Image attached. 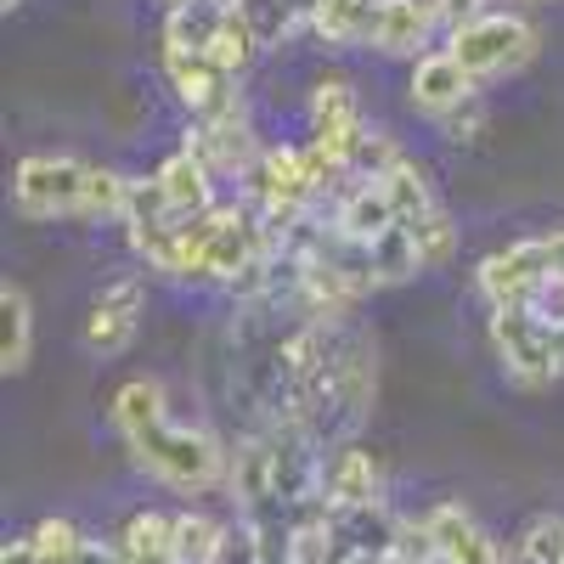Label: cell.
I'll return each mask as SVG.
<instances>
[{"instance_id": "obj_1", "label": "cell", "mask_w": 564, "mask_h": 564, "mask_svg": "<svg viewBox=\"0 0 564 564\" xmlns=\"http://www.w3.org/2000/svg\"><path fill=\"white\" fill-rule=\"evenodd\" d=\"M124 446H130L135 468H148L159 486L186 491V497L215 491V486L231 475L220 441L204 435V430H193V423H170V417H159V423H148V430L124 435Z\"/></svg>"}, {"instance_id": "obj_2", "label": "cell", "mask_w": 564, "mask_h": 564, "mask_svg": "<svg viewBox=\"0 0 564 564\" xmlns=\"http://www.w3.org/2000/svg\"><path fill=\"white\" fill-rule=\"evenodd\" d=\"M475 282L491 300V311H531L542 289L564 282V231H542V238H520V243L486 254Z\"/></svg>"}, {"instance_id": "obj_3", "label": "cell", "mask_w": 564, "mask_h": 564, "mask_svg": "<svg viewBox=\"0 0 564 564\" xmlns=\"http://www.w3.org/2000/svg\"><path fill=\"white\" fill-rule=\"evenodd\" d=\"M536 29L520 18V12H480V18H468L452 29L446 40V52L463 63L468 79H502V74H520L531 57H536Z\"/></svg>"}, {"instance_id": "obj_4", "label": "cell", "mask_w": 564, "mask_h": 564, "mask_svg": "<svg viewBox=\"0 0 564 564\" xmlns=\"http://www.w3.org/2000/svg\"><path fill=\"white\" fill-rule=\"evenodd\" d=\"M85 175L90 164L68 159V153H29L12 170V204L29 220H57V215H79L85 204Z\"/></svg>"}, {"instance_id": "obj_5", "label": "cell", "mask_w": 564, "mask_h": 564, "mask_svg": "<svg viewBox=\"0 0 564 564\" xmlns=\"http://www.w3.org/2000/svg\"><path fill=\"white\" fill-rule=\"evenodd\" d=\"M491 345H497L508 379L520 384V390L558 384V367H553V322H542L536 311H491Z\"/></svg>"}, {"instance_id": "obj_6", "label": "cell", "mask_w": 564, "mask_h": 564, "mask_svg": "<svg viewBox=\"0 0 564 564\" xmlns=\"http://www.w3.org/2000/svg\"><path fill=\"white\" fill-rule=\"evenodd\" d=\"M164 79H170V90H175V102L193 113L198 124H204V119H220V113H231V108H243V102H238V79L220 74L209 57L164 52Z\"/></svg>"}, {"instance_id": "obj_7", "label": "cell", "mask_w": 564, "mask_h": 564, "mask_svg": "<svg viewBox=\"0 0 564 564\" xmlns=\"http://www.w3.org/2000/svg\"><path fill=\"white\" fill-rule=\"evenodd\" d=\"M186 148H193V153L215 170V181H220V175L249 181V175L260 170V159H265V148L254 141V124H249L243 108H231V113H220V119H204Z\"/></svg>"}, {"instance_id": "obj_8", "label": "cell", "mask_w": 564, "mask_h": 564, "mask_svg": "<svg viewBox=\"0 0 564 564\" xmlns=\"http://www.w3.org/2000/svg\"><path fill=\"white\" fill-rule=\"evenodd\" d=\"M423 525H430V536H435L441 564H508L497 536L463 502H435L430 513H423Z\"/></svg>"}, {"instance_id": "obj_9", "label": "cell", "mask_w": 564, "mask_h": 564, "mask_svg": "<svg viewBox=\"0 0 564 564\" xmlns=\"http://www.w3.org/2000/svg\"><path fill=\"white\" fill-rule=\"evenodd\" d=\"M406 102L430 119H452L457 108L475 102V79L463 74V63L452 52H430L412 63V79H406Z\"/></svg>"}, {"instance_id": "obj_10", "label": "cell", "mask_w": 564, "mask_h": 564, "mask_svg": "<svg viewBox=\"0 0 564 564\" xmlns=\"http://www.w3.org/2000/svg\"><path fill=\"white\" fill-rule=\"evenodd\" d=\"M384 502L379 497V463L361 446H334L322 457V508L327 513H356V508H372Z\"/></svg>"}, {"instance_id": "obj_11", "label": "cell", "mask_w": 564, "mask_h": 564, "mask_svg": "<svg viewBox=\"0 0 564 564\" xmlns=\"http://www.w3.org/2000/svg\"><path fill=\"white\" fill-rule=\"evenodd\" d=\"M446 23L441 0H384L379 7V23H372V52L384 57H430L423 45H430V34Z\"/></svg>"}, {"instance_id": "obj_12", "label": "cell", "mask_w": 564, "mask_h": 564, "mask_svg": "<svg viewBox=\"0 0 564 564\" xmlns=\"http://www.w3.org/2000/svg\"><path fill=\"white\" fill-rule=\"evenodd\" d=\"M153 181H159V193H164V204H170V220H181V226L215 209V170H209L193 148L170 153V159L153 170Z\"/></svg>"}, {"instance_id": "obj_13", "label": "cell", "mask_w": 564, "mask_h": 564, "mask_svg": "<svg viewBox=\"0 0 564 564\" xmlns=\"http://www.w3.org/2000/svg\"><path fill=\"white\" fill-rule=\"evenodd\" d=\"M390 226H401V220H395V204L384 193V181H356L334 209V231L350 238V243H379Z\"/></svg>"}, {"instance_id": "obj_14", "label": "cell", "mask_w": 564, "mask_h": 564, "mask_svg": "<svg viewBox=\"0 0 564 564\" xmlns=\"http://www.w3.org/2000/svg\"><path fill=\"white\" fill-rule=\"evenodd\" d=\"M282 564H339L345 558V536H339V520L327 513L322 502L294 513L289 525H282Z\"/></svg>"}, {"instance_id": "obj_15", "label": "cell", "mask_w": 564, "mask_h": 564, "mask_svg": "<svg viewBox=\"0 0 564 564\" xmlns=\"http://www.w3.org/2000/svg\"><path fill=\"white\" fill-rule=\"evenodd\" d=\"M113 542H119V564H181L175 513H159V508H135Z\"/></svg>"}, {"instance_id": "obj_16", "label": "cell", "mask_w": 564, "mask_h": 564, "mask_svg": "<svg viewBox=\"0 0 564 564\" xmlns=\"http://www.w3.org/2000/svg\"><path fill=\"white\" fill-rule=\"evenodd\" d=\"M384 0H311V29L327 45H372V23H379Z\"/></svg>"}, {"instance_id": "obj_17", "label": "cell", "mask_w": 564, "mask_h": 564, "mask_svg": "<svg viewBox=\"0 0 564 564\" xmlns=\"http://www.w3.org/2000/svg\"><path fill=\"white\" fill-rule=\"evenodd\" d=\"M29 350H34V311H29V294L7 276L0 282V372H23L29 367Z\"/></svg>"}, {"instance_id": "obj_18", "label": "cell", "mask_w": 564, "mask_h": 564, "mask_svg": "<svg viewBox=\"0 0 564 564\" xmlns=\"http://www.w3.org/2000/svg\"><path fill=\"white\" fill-rule=\"evenodd\" d=\"M226 7L220 0H204V7H175L164 18V52H186V57H209V45L226 29Z\"/></svg>"}, {"instance_id": "obj_19", "label": "cell", "mask_w": 564, "mask_h": 564, "mask_svg": "<svg viewBox=\"0 0 564 564\" xmlns=\"http://www.w3.org/2000/svg\"><path fill=\"white\" fill-rule=\"evenodd\" d=\"M384 193H390V204H395V220L412 231L423 215H435L441 204H435V186H430V170H423L417 159H401L390 175H384Z\"/></svg>"}, {"instance_id": "obj_20", "label": "cell", "mask_w": 564, "mask_h": 564, "mask_svg": "<svg viewBox=\"0 0 564 564\" xmlns=\"http://www.w3.org/2000/svg\"><path fill=\"white\" fill-rule=\"evenodd\" d=\"M226 536H231V525H220L215 513H204V508L175 513V553H181V564H220Z\"/></svg>"}, {"instance_id": "obj_21", "label": "cell", "mask_w": 564, "mask_h": 564, "mask_svg": "<svg viewBox=\"0 0 564 564\" xmlns=\"http://www.w3.org/2000/svg\"><path fill=\"white\" fill-rule=\"evenodd\" d=\"M135 327H141V316L113 311L108 300H90L79 339H85V350H90V356H124V350L135 345Z\"/></svg>"}, {"instance_id": "obj_22", "label": "cell", "mask_w": 564, "mask_h": 564, "mask_svg": "<svg viewBox=\"0 0 564 564\" xmlns=\"http://www.w3.org/2000/svg\"><path fill=\"white\" fill-rule=\"evenodd\" d=\"M367 260H372V282L379 289H401V282H412L423 265H417V243L406 226H390L379 243H367Z\"/></svg>"}, {"instance_id": "obj_23", "label": "cell", "mask_w": 564, "mask_h": 564, "mask_svg": "<svg viewBox=\"0 0 564 564\" xmlns=\"http://www.w3.org/2000/svg\"><path fill=\"white\" fill-rule=\"evenodd\" d=\"M305 113H311V135H316V130L367 124V119H361V102H356V85H350V79H316V85H311V102H305Z\"/></svg>"}, {"instance_id": "obj_24", "label": "cell", "mask_w": 564, "mask_h": 564, "mask_svg": "<svg viewBox=\"0 0 564 564\" xmlns=\"http://www.w3.org/2000/svg\"><path fill=\"white\" fill-rule=\"evenodd\" d=\"M108 417H113V430H119V435L148 430V423L164 417V384H159V379H130V384H119Z\"/></svg>"}, {"instance_id": "obj_25", "label": "cell", "mask_w": 564, "mask_h": 564, "mask_svg": "<svg viewBox=\"0 0 564 564\" xmlns=\"http://www.w3.org/2000/svg\"><path fill=\"white\" fill-rule=\"evenodd\" d=\"M513 564H564V513H531L513 536Z\"/></svg>"}, {"instance_id": "obj_26", "label": "cell", "mask_w": 564, "mask_h": 564, "mask_svg": "<svg viewBox=\"0 0 564 564\" xmlns=\"http://www.w3.org/2000/svg\"><path fill=\"white\" fill-rule=\"evenodd\" d=\"M124 209H130V181L119 170H108V164H90L79 220H124Z\"/></svg>"}, {"instance_id": "obj_27", "label": "cell", "mask_w": 564, "mask_h": 564, "mask_svg": "<svg viewBox=\"0 0 564 564\" xmlns=\"http://www.w3.org/2000/svg\"><path fill=\"white\" fill-rule=\"evenodd\" d=\"M254 52H260V34L249 29V18H243V12H231V18H226V29H220V40L209 45V63H215L220 74H231V79H243V74H249V63H254Z\"/></svg>"}, {"instance_id": "obj_28", "label": "cell", "mask_w": 564, "mask_h": 564, "mask_svg": "<svg viewBox=\"0 0 564 564\" xmlns=\"http://www.w3.org/2000/svg\"><path fill=\"white\" fill-rule=\"evenodd\" d=\"M412 243H417V265H423V271L452 265V254H457V220H452L446 209L423 215V220L412 226Z\"/></svg>"}, {"instance_id": "obj_29", "label": "cell", "mask_w": 564, "mask_h": 564, "mask_svg": "<svg viewBox=\"0 0 564 564\" xmlns=\"http://www.w3.org/2000/svg\"><path fill=\"white\" fill-rule=\"evenodd\" d=\"M29 536H34L40 564H74V558H79V547H85V531L68 520V513H45V520H40Z\"/></svg>"}, {"instance_id": "obj_30", "label": "cell", "mask_w": 564, "mask_h": 564, "mask_svg": "<svg viewBox=\"0 0 564 564\" xmlns=\"http://www.w3.org/2000/svg\"><path fill=\"white\" fill-rule=\"evenodd\" d=\"M401 159H406V153L395 148V135L367 124V130H361V141H356V159H350V181H384Z\"/></svg>"}, {"instance_id": "obj_31", "label": "cell", "mask_w": 564, "mask_h": 564, "mask_svg": "<svg viewBox=\"0 0 564 564\" xmlns=\"http://www.w3.org/2000/svg\"><path fill=\"white\" fill-rule=\"evenodd\" d=\"M74 564H119V542H97V536H85L79 558Z\"/></svg>"}, {"instance_id": "obj_32", "label": "cell", "mask_w": 564, "mask_h": 564, "mask_svg": "<svg viewBox=\"0 0 564 564\" xmlns=\"http://www.w3.org/2000/svg\"><path fill=\"white\" fill-rule=\"evenodd\" d=\"M0 564H40V553H34V536H12L7 547H0Z\"/></svg>"}, {"instance_id": "obj_33", "label": "cell", "mask_w": 564, "mask_h": 564, "mask_svg": "<svg viewBox=\"0 0 564 564\" xmlns=\"http://www.w3.org/2000/svg\"><path fill=\"white\" fill-rule=\"evenodd\" d=\"M446 130H452V141H463V130H480V102H468V108H457V113L446 119Z\"/></svg>"}, {"instance_id": "obj_34", "label": "cell", "mask_w": 564, "mask_h": 564, "mask_svg": "<svg viewBox=\"0 0 564 564\" xmlns=\"http://www.w3.org/2000/svg\"><path fill=\"white\" fill-rule=\"evenodd\" d=\"M339 564H395V553H361V547H350Z\"/></svg>"}, {"instance_id": "obj_35", "label": "cell", "mask_w": 564, "mask_h": 564, "mask_svg": "<svg viewBox=\"0 0 564 564\" xmlns=\"http://www.w3.org/2000/svg\"><path fill=\"white\" fill-rule=\"evenodd\" d=\"M164 7L175 12V7H204V0H164Z\"/></svg>"}, {"instance_id": "obj_36", "label": "cell", "mask_w": 564, "mask_h": 564, "mask_svg": "<svg viewBox=\"0 0 564 564\" xmlns=\"http://www.w3.org/2000/svg\"><path fill=\"white\" fill-rule=\"evenodd\" d=\"M0 7H7V12H12V7H23V0H0Z\"/></svg>"}, {"instance_id": "obj_37", "label": "cell", "mask_w": 564, "mask_h": 564, "mask_svg": "<svg viewBox=\"0 0 564 564\" xmlns=\"http://www.w3.org/2000/svg\"><path fill=\"white\" fill-rule=\"evenodd\" d=\"M531 7H553V0H531Z\"/></svg>"}]
</instances>
